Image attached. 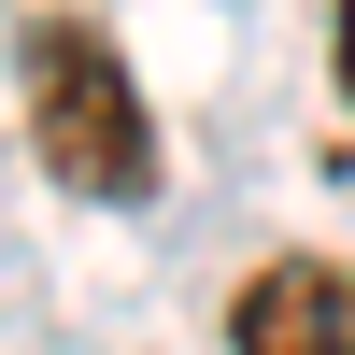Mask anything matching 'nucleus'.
Here are the masks:
<instances>
[{"mask_svg": "<svg viewBox=\"0 0 355 355\" xmlns=\"http://www.w3.org/2000/svg\"><path fill=\"white\" fill-rule=\"evenodd\" d=\"M28 142H43V171L71 199H142L157 185V128H142L128 57H114L100 28H71V15L28 28Z\"/></svg>", "mask_w": 355, "mask_h": 355, "instance_id": "nucleus-1", "label": "nucleus"}, {"mask_svg": "<svg viewBox=\"0 0 355 355\" xmlns=\"http://www.w3.org/2000/svg\"><path fill=\"white\" fill-rule=\"evenodd\" d=\"M341 85H355V0H341Z\"/></svg>", "mask_w": 355, "mask_h": 355, "instance_id": "nucleus-3", "label": "nucleus"}, {"mask_svg": "<svg viewBox=\"0 0 355 355\" xmlns=\"http://www.w3.org/2000/svg\"><path fill=\"white\" fill-rule=\"evenodd\" d=\"M341 355H355V327H341Z\"/></svg>", "mask_w": 355, "mask_h": 355, "instance_id": "nucleus-4", "label": "nucleus"}, {"mask_svg": "<svg viewBox=\"0 0 355 355\" xmlns=\"http://www.w3.org/2000/svg\"><path fill=\"white\" fill-rule=\"evenodd\" d=\"M341 327H355V284L327 256H270V270L227 284V341L242 355H341Z\"/></svg>", "mask_w": 355, "mask_h": 355, "instance_id": "nucleus-2", "label": "nucleus"}]
</instances>
